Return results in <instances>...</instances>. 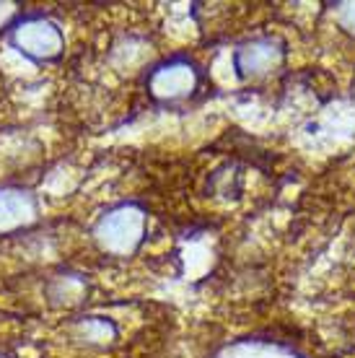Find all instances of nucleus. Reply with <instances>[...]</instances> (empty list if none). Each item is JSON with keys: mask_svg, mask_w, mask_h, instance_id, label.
<instances>
[{"mask_svg": "<svg viewBox=\"0 0 355 358\" xmlns=\"http://www.w3.org/2000/svg\"><path fill=\"white\" fill-rule=\"evenodd\" d=\"M338 24L342 27V31H347L350 36H355V3H342L338 8Z\"/></svg>", "mask_w": 355, "mask_h": 358, "instance_id": "obj_5", "label": "nucleus"}, {"mask_svg": "<svg viewBox=\"0 0 355 358\" xmlns=\"http://www.w3.org/2000/svg\"><path fill=\"white\" fill-rule=\"evenodd\" d=\"M16 42L29 55H39V57H55L62 45L60 31L47 21H34V24L24 27V31L16 36Z\"/></svg>", "mask_w": 355, "mask_h": 358, "instance_id": "obj_4", "label": "nucleus"}, {"mask_svg": "<svg viewBox=\"0 0 355 358\" xmlns=\"http://www.w3.org/2000/svg\"><path fill=\"white\" fill-rule=\"evenodd\" d=\"M285 63V47L275 36H259L252 39L247 45H241L233 55V65L241 78L249 81H259L267 78L273 73L280 71V65Z\"/></svg>", "mask_w": 355, "mask_h": 358, "instance_id": "obj_1", "label": "nucleus"}, {"mask_svg": "<svg viewBox=\"0 0 355 358\" xmlns=\"http://www.w3.org/2000/svg\"><path fill=\"white\" fill-rule=\"evenodd\" d=\"M143 234V213L133 206H124L107 218H101L96 229L99 242L104 244V250L112 252H130L135 244L140 242Z\"/></svg>", "mask_w": 355, "mask_h": 358, "instance_id": "obj_2", "label": "nucleus"}, {"mask_svg": "<svg viewBox=\"0 0 355 358\" xmlns=\"http://www.w3.org/2000/svg\"><path fill=\"white\" fill-rule=\"evenodd\" d=\"M197 73L189 63H166L151 76V94L159 99H179L195 89Z\"/></svg>", "mask_w": 355, "mask_h": 358, "instance_id": "obj_3", "label": "nucleus"}]
</instances>
